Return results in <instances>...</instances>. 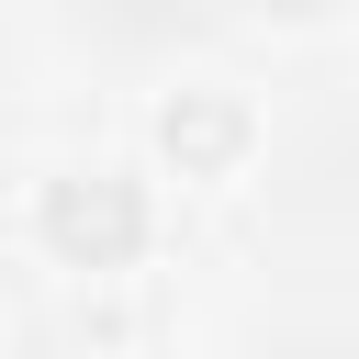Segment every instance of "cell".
Returning a JSON list of instances; mask_svg holds the SVG:
<instances>
[{"label": "cell", "instance_id": "obj_1", "mask_svg": "<svg viewBox=\"0 0 359 359\" xmlns=\"http://www.w3.org/2000/svg\"><path fill=\"white\" fill-rule=\"evenodd\" d=\"M34 236H45L67 269H135L146 236H157V202H146V180H123V168H67V180L34 191Z\"/></svg>", "mask_w": 359, "mask_h": 359}, {"label": "cell", "instance_id": "obj_2", "mask_svg": "<svg viewBox=\"0 0 359 359\" xmlns=\"http://www.w3.org/2000/svg\"><path fill=\"white\" fill-rule=\"evenodd\" d=\"M157 157H168L180 180H224V168L247 157V112H236L224 90H180V101L157 112Z\"/></svg>", "mask_w": 359, "mask_h": 359}, {"label": "cell", "instance_id": "obj_3", "mask_svg": "<svg viewBox=\"0 0 359 359\" xmlns=\"http://www.w3.org/2000/svg\"><path fill=\"white\" fill-rule=\"evenodd\" d=\"M258 11H280V22H325L337 0H258Z\"/></svg>", "mask_w": 359, "mask_h": 359}]
</instances>
